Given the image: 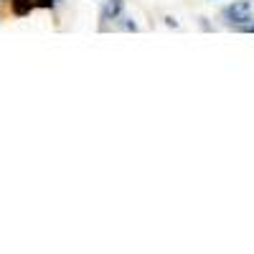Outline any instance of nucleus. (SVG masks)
I'll use <instances>...</instances> for the list:
<instances>
[{"label":"nucleus","mask_w":254,"mask_h":254,"mask_svg":"<svg viewBox=\"0 0 254 254\" xmlns=\"http://www.w3.org/2000/svg\"><path fill=\"white\" fill-rule=\"evenodd\" d=\"M224 20L229 26H247V23H252L254 20V10H252V3L249 0H234L231 5H226L224 8Z\"/></svg>","instance_id":"obj_1"},{"label":"nucleus","mask_w":254,"mask_h":254,"mask_svg":"<svg viewBox=\"0 0 254 254\" xmlns=\"http://www.w3.org/2000/svg\"><path fill=\"white\" fill-rule=\"evenodd\" d=\"M122 8H125V0H107L102 8V28L107 26V20H115L122 15Z\"/></svg>","instance_id":"obj_2"},{"label":"nucleus","mask_w":254,"mask_h":254,"mask_svg":"<svg viewBox=\"0 0 254 254\" xmlns=\"http://www.w3.org/2000/svg\"><path fill=\"white\" fill-rule=\"evenodd\" d=\"M10 8L18 18H23V15H28L33 10V0H10Z\"/></svg>","instance_id":"obj_3"},{"label":"nucleus","mask_w":254,"mask_h":254,"mask_svg":"<svg viewBox=\"0 0 254 254\" xmlns=\"http://www.w3.org/2000/svg\"><path fill=\"white\" fill-rule=\"evenodd\" d=\"M56 0H33V8H54Z\"/></svg>","instance_id":"obj_4"},{"label":"nucleus","mask_w":254,"mask_h":254,"mask_svg":"<svg viewBox=\"0 0 254 254\" xmlns=\"http://www.w3.org/2000/svg\"><path fill=\"white\" fill-rule=\"evenodd\" d=\"M122 28L125 31H137V23H135L132 18H122Z\"/></svg>","instance_id":"obj_5"},{"label":"nucleus","mask_w":254,"mask_h":254,"mask_svg":"<svg viewBox=\"0 0 254 254\" xmlns=\"http://www.w3.org/2000/svg\"><path fill=\"white\" fill-rule=\"evenodd\" d=\"M244 33H254V23H247V26H239Z\"/></svg>","instance_id":"obj_6"},{"label":"nucleus","mask_w":254,"mask_h":254,"mask_svg":"<svg viewBox=\"0 0 254 254\" xmlns=\"http://www.w3.org/2000/svg\"><path fill=\"white\" fill-rule=\"evenodd\" d=\"M165 26H171V28H176L178 23H176V18H171V15H168V18H165Z\"/></svg>","instance_id":"obj_7"},{"label":"nucleus","mask_w":254,"mask_h":254,"mask_svg":"<svg viewBox=\"0 0 254 254\" xmlns=\"http://www.w3.org/2000/svg\"><path fill=\"white\" fill-rule=\"evenodd\" d=\"M0 3H3V0H0Z\"/></svg>","instance_id":"obj_8"}]
</instances>
